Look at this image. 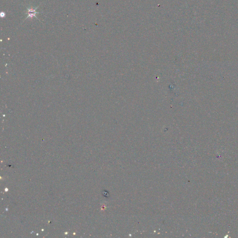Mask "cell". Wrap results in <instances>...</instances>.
Wrapping results in <instances>:
<instances>
[{
  "label": "cell",
  "instance_id": "6da1fadb",
  "mask_svg": "<svg viewBox=\"0 0 238 238\" xmlns=\"http://www.w3.org/2000/svg\"><path fill=\"white\" fill-rule=\"evenodd\" d=\"M39 7V6H38V7H36L35 8H34V7H29V8H27V12L26 13V14L28 15V16H27L26 17V19H28V18H32L33 17H35L36 19H38V18H37V16H36V14H39L40 12H36V9L38 8V7Z\"/></svg>",
  "mask_w": 238,
  "mask_h": 238
}]
</instances>
